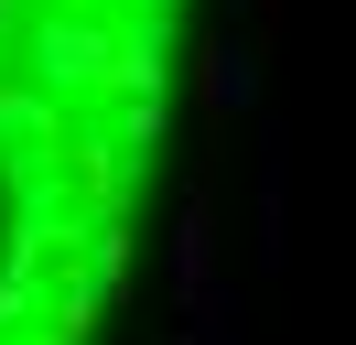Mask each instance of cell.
Wrapping results in <instances>:
<instances>
[{"mask_svg":"<svg viewBox=\"0 0 356 345\" xmlns=\"http://www.w3.org/2000/svg\"><path fill=\"white\" fill-rule=\"evenodd\" d=\"M184 0H0V345H87L130 270Z\"/></svg>","mask_w":356,"mask_h":345,"instance_id":"1","label":"cell"}]
</instances>
